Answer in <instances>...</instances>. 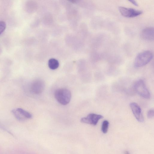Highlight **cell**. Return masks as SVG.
Instances as JSON below:
<instances>
[{
    "instance_id": "6da1fadb",
    "label": "cell",
    "mask_w": 154,
    "mask_h": 154,
    "mask_svg": "<svg viewBox=\"0 0 154 154\" xmlns=\"http://www.w3.org/2000/svg\"><path fill=\"white\" fill-rule=\"evenodd\" d=\"M54 96L58 103L61 105H65L68 104L70 101L71 93L68 89L60 88L55 90Z\"/></svg>"
},
{
    "instance_id": "7a4b0ae2",
    "label": "cell",
    "mask_w": 154,
    "mask_h": 154,
    "mask_svg": "<svg viewBox=\"0 0 154 154\" xmlns=\"http://www.w3.org/2000/svg\"><path fill=\"white\" fill-rule=\"evenodd\" d=\"M152 53L149 51H146L139 53L136 57L134 65L135 67L143 66L148 63L153 57Z\"/></svg>"
},
{
    "instance_id": "3957f363",
    "label": "cell",
    "mask_w": 154,
    "mask_h": 154,
    "mask_svg": "<svg viewBox=\"0 0 154 154\" xmlns=\"http://www.w3.org/2000/svg\"><path fill=\"white\" fill-rule=\"evenodd\" d=\"M134 88L136 92L143 98L147 99L150 98V93L143 80L136 81L134 85Z\"/></svg>"
},
{
    "instance_id": "277c9868",
    "label": "cell",
    "mask_w": 154,
    "mask_h": 154,
    "mask_svg": "<svg viewBox=\"0 0 154 154\" xmlns=\"http://www.w3.org/2000/svg\"><path fill=\"white\" fill-rule=\"evenodd\" d=\"M121 14L124 17H133L138 16L143 13L141 11L135 9L120 6L119 7Z\"/></svg>"
},
{
    "instance_id": "5b68a950",
    "label": "cell",
    "mask_w": 154,
    "mask_h": 154,
    "mask_svg": "<svg viewBox=\"0 0 154 154\" xmlns=\"http://www.w3.org/2000/svg\"><path fill=\"white\" fill-rule=\"evenodd\" d=\"M12 112L16 118L19 121H22L32 117V115L28 112L22 108H18L13 109Z\"/></svg>"
},
{
    "instance_id": "8992f818",
    "label": "cell",
    "mask_w": 154,
    "mask_h": 154,
    "mask_svg": "<svg viewBox=\"0 0 154 154\" xmlns=\"http://www.w3.org/2000/svg\"><path fill=\"white\" fill-rule=\"evenodd\" d=\"M103 118L102 115L91 113L89 114L85 117L82 118L80 121L83 123L96 125L99 120Z\"/></svg>"
},
{
    "instance_id": "52a82bcc",
    "label": "cell",
    "mask_w": 154,
    "mask_h": 154,
    "mask_svg": "<svg viewBox=\"0 0 154 154\" xmlns=\"http://www.w3.org/2000/svg\"><path fill=\"white\" fill-rule=\"evenodd\" d=\"M130 106L136 119L139 122H143L144 118L141 109L139 105L133 102L130 103Z\"/></svg>"
},
{
    "instance_id": "ba28073f",
    "label": "cell",
    "mask_w": 154,
    "mask_h": 154,
    "mask_svg": "<svg viewBox=\"0 0 154 154\" xmlns=\"http://www.w3.org/2000/svg\"><path fill=\"white\" fill-rule=\"evenodd\" d=\"M45 88L44 82L41 79H38L32 83L31 88L33 93L36 94H39L43 92Z\"/></svg>"
},
{
    "instance_id": "9c48e42d",
    "label": "cell",
    "mask_w": 154,
    "mask_h": 154,
    "mask_svg": "<svg viewBox=\"0 0 154 154\" xmlns=\"http://www.w3.org/2000/svg\"><path fill=\"white\" fill-rule=\"evenodd\" d=\"M154 28L148 27L143 29L141 32L140 36L141 38L145 40L152 41L154 37Z\"/></svg>"
},
{
    "instance_id": "30bf717a",
    "label": "cell",
    "mask_w": 154,
    "mask_h": 154,
    "mask_svg": "<svg viewBox=\"0 0 154 154\" xmlns=\"http://www.w3.org/2000/svg\"><path fill=\"white\" fill-rule=\"evenodd\" d=\"M48 66L51 69L54 70L59 67V63L57 60L54 58H51L48 60Z\"/></svg>"
},
{
    "instance_id": "8fae6325",
    "label": "cell",
    "mask_w": 154,
    "mask_h": 154,
    "mask_svg": "<svg viewBox=\"0 0 154 154\" xmlns=\"http://www.w3.org/2000/svg\"><path fill=\"white\" fill-rule=\"evenodd\" d=\"M109 123L107 120L104 121L102 124L101 130L103 133L106 134L108 131Z\"/></svg>"
},
{
    "instance_id": "7c38bea8",
    "label": "cell",
    "mask_w": 154,
    "mask_h": 154,
    "mask_svg": "<svg viewBox=\"0 0 154 154\" xmlns=\"http://www.w3.org/2000/svg\"><path fill=\"white\" fill-rule=\"evenodd\" d=\"M6 27L5 22L3 21H0V35L5 31Z\"/></svg>"
},
{
    "instance_id": "4fadbf2b",
    "label": "cell",
    "mask_w": 154,
    "mask_h": 154,
    "mask_svg": "<svg viewBox=\"0 0 154 154\" xmlns=\"http://www.w3.org/2000/svg\"><path fill=\"white\" fill-rule=\"evenodd\" d=\"M154 111L153 109H151L148 111L147 113V116L149 119H151L154 116Z\"/></svg>"
},
{
    "instance_id": "5bb4252c",
    "label": "cell",
    "mask_w": 154,
    "mask_h": 154,
    "mask_svg": "<svg viewBox=\"0 0 154 154\" xmlns=\"http://www.w3.org/2000/svg\"><path fill=\"white\" fill-rule=\"evenodd\" d=\"M132 4H134V5L136 6H138V4L137 3V2L134 0H130L129 1Z\"/></svg>"
},
{
    "instance_id": "9a60e30c",
    "label": "cell",
    "mask_w": 154,
    "mask_h": 154,
    "mask_svg": "<svg viewBox=\"0 0 154 154\" xmlns=\"http://www.w3.org/2000/svg\"><path fill=\"white\" fill-rule=\"evenodd\" d=\"M125 154H130L129 152L128 151H126L124 152Z\"/></svg>"
}]
</instances>
